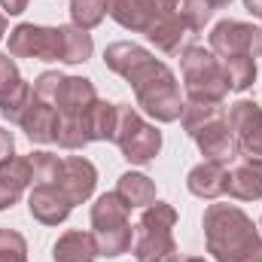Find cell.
I'll use <instances>...</instances> for the list:
<instances>
[{
  "label": "cell",
  "instance_id": "1",
  "mask_svg": "<svg viewBox=\"0 0 262 262\" xmlns=\"http://www.w3.org/2000/svg\"><path fill=\"white\" fill-rule=\"evenodd\" d=\"M104 64L119 73L137 98V107L146 110L156 122L171 125L183 116L180 85L171 67L159 61L152 52H146L137 43H110L104 49Z\"/></svg>",
  "mask_w": 262,
  "mask_h": 262
},
{
  "label": "cell",
  "instance_id": "2",
  "mask_svg": "<svg viewBox=\"0 0 262 262\" xmlns=\"http://www.w3.org/2000/svg\"><path fill=\"white\" fill-rule=\"evenodd\" d=\"M95 52L92 34L76 25H15L9 31V55L12 58H37V61H64V64H82Z\"/></svg>",
  "mask_w": 262,
  "mask_h": 262
},
{
  "label": "cell",
  "instance_id": "3",
  "mask_svg": "<svg viewBox=\"0 0 262 262\" xmlns=\"http://www.w3.org/2000/svg\"><path fill=\"white\" fill-rule=\"evenodd\" d=\"M204 241L213 262H262V238L253 220L235 204H210L204 210Z\"/></svg>",
  "mask_w": 262,
  "mask_h": 262
},
{
  "label": "cell",
  "instance_id": "4",
  "mask_svg": "<svg viewBox=\"0 0 262 262\" xmlns=\"http://www.w3.org/2000/svg\"><path fill=\"white\" fill-rule=\"evenodd\" d=\"M207 40H210V52L220 58L223 70L229 73V89L247 92L256 82V58L262 55V31L247 21L226 18V21L213 25Z\"/></svg>",
  "mask_w": 262,
  "mask_h": 262
},
{
  "label": "cell",
  "instance_id": "5",
  "mask_svg": "<svg viewBox=\"0 0 262 262\" xmlns=\"http://www.w3.org/2000/svg\"><path fill=\"white\" fill-rule=\"evenodd\" d=\"M98 92L95 82L85 76H61L55 95L46 101L55 107L58 113V131H55V143L64 149H82L89 146V110L95 107Z\"/></svg>",
  "mask_w": 262,
  "mask_h": 262
},
{
  "label": "cell",
  "instance_id": "6",
  "mask_svg": "<svg viewBox=\"0 0 262 262\" xmlns=\"http://www.w3.org/2000/svg\"><path fill=\"white\" fill-rule=\"evenodd\" d=\"M186 134L195 140L201 149L204 162H232L238 146H235V134L229 128V113L223 104H204V101H186L183 104V116H180Z\"/></svg>",
  "mask_w": 262,
  "mask_h": 262
},
{
  "label": "cell",
  "instance_id": "7",
  "mask_svg": "<svg viewBox=\"0 0 262 262\" xmlns=\"http://www.w3.org/2000/svg\"><path fill=\"white\" fill-rule=\"evenodd\" d=\"M174 226H177V210L165 201H152L143 207L137 226H134V241L131 253L137 262H171L177 256V241H174Z\"/></svg>",
  "mask_w": 262,
  "mask_h": 262
},
{
  "label": "cell",
  "instance_id": "8",
  "mask_svg": "<svg viewBox=\"0 0 262 262\" xmlns=\"http://www.w3.org/2000/svg\"><path fill=\"white\" fill-rule=\"evenodd\" d=\"M128 213L131 207L116 192H104L92 204V238L98 244V256L116 259L131 250L134 232H131Z\"/></svg>",
  "mask_w": 262,
  "mask_h": 262
},
{
  "label": "cell",
  "instance_id": "9",
  "mask_svg": "<svg viewBox=\"0 0 262 262\" xmlns=\"http://www.w3.org/2000/svg\"><path fill=\"white\" fill-rule=\"evenodd\" d=\"M180 70H183V89L189 101H204V104H223L229 89V73L223 70L220 58L204 49V46H189L180 55Z\"/></svg>",
  "mask_w": 262,
  "mask_h": 262
},
{
  "label": "cell",
  "instance_id": "10",
  "mask_svg": "<svg viewBox=\"0 0 262 262\" xmlns=\"http://www.w3.org/2000/svg\"><path fill=\"white\" fill-rule=\"evenodd\" d=\"M113 143L119 146V152L128 159L131 165H146L162 149V131H156V125H149L134 107L119 104V119H116Z\"/></svg>",
  "mask_w": 262,
  "mask_h": 262
},
{
  "label": "cell",
  "instance_id": "11",
  "mask_svg": "<svg viewBox=\"0 0 262 262\" xmlns=\"http://www.w3.org/2000/svg\"><path fill=\"white\" fill-rule=\"evenodd\" d=\"M229 128L235 146L247 159H262V107L256 101H235L229 110Z\"/></svg>",
  "mask_w": 262,
  "mask_h": 262
},
{
  "label": "cell",
  "instance_id": "12",
  "mask_svg": "<svg viewBox=\"0 0 262 262\" xmlns=\"http://www.w3.org/2000/svg\"><path fill=\"white\" fill-rule=\"evenodd\" d=\"M46 183H55L70 198V204L76 207V204L92 198L95 186H98V168L89 159H82V156H67V159H61L58 174L52 180H46Z\"/></svg>",
  "mask_w": 262,
  "mask_h": 262
},
{
  "label": "cell",
  "instance_id": "13",
  "mask_svg": "<svg viewBox=\"0 0 262 262\" xmlns=\"http://www.w3.org/2000/svg\"><path fill=\"white\" fill-rule=\"evenodd\" d=\"M28 210H31V216L37 223L58 226V223H64L67 216H70L73 204H70V198L55 183H34V189L28 195Z\"/></svg>",
  "mask_w": 262,
  "mask_h": 262
},
{
  "label": "cell",
  "instance_id": "14",
  "mask_svg": "<svg viewBox=\"0 0 262 262\" xmlns=\"http://www.w3.org/2000/svg\"><path fill=\"white\" fill-rule=\"evenodd\" d=\"M104 6L116 25H122L125 31H137V34H149L162 15L156 0H104Z\"/></svg>",
  "mask_w": 262,
  "mask_h": 262
},
{
  "label": "cell",
  "instance_id": "15",
  "mask_svg": "<svg viewBox=\"0 0 262 262\" xmlns=\"http://www.w3.org/2000/svg\"><path fill=\"white\" fill-rule=\"evenodd\" d=\"M21 131L31 137V143H55V131H58V113L52 104L40 101L37 95L31 98V104L25 107L21 119H18Z\"/></svg>",
  "mask_w": 262,
  "mask_h": 262
},
{
  "label": "cell",
  "instance_id": "16",
  "mask_svg": "<svg viewBox=\"0 0 262 262\" xmlns=\"http://www.w3.org/2000/svg\"><path fill=\"white\" fill-rule=\"evenodd\" d=\"M31 183H34V168L28 156H12L6 165H0V210L12 207Z\"/></svg>",
  "mask_w": 262,
  "mask_h": 262
},
{
  "label": "cell",
  "instance_id": "17",
  "mask_svg": "<svg viewBox=\"0 0 262 262\" xmlns=\"http://www.w3.org/2000/svg\"><path fill=\"white\" fill-rule=\"evenodd\" d=\"M156 3H159V9L177 15L189 28V34H198V31H204V25L210 21V15L220 6H229L232 0H156Z\"/></svg>",
  "mask_w": 262,
  "mask_h": 262
},
{
  "label": "cell",
  "instance_id": "18",
  "mask_svg": "<svg viewBox=\"0 0 262 262\" xmlns=\"http://www.w3.org/2000/svg\"><path fill=\"white\" fill-rule=\"evenodd\" d=\"M226 192L238 201H259L262 198V159H247L229 171Z\"/></svg>",
  "mask_w": 262,
  "mask_h": 262
},
{
  "label": "cell",
  "instance_id": "19",
  "mask_svg": "<svg viewBox=\"0 0 262 262\" xmlns=\"http://www.w3.org/2000/svg\"><path fill=\"white\" fill-rule=\"evenodd\" d=\"M226 180H229L226 165H220V162H201V165H195V168L189 171L186 189H189L195 198L213 201V198L226 195Z\"/></svg>",
  "mask_w": 262,
  "mask_h": 262
},
{
  "label": "cell",
  "instance_id": "20",
  "mask_svg": "<svg viewBox=\"0 0 262 262\" xmlns=\"http://www.w3.org/2000/svg\"><path fill=\"white\" fill-rule=\"evenodd\" d=\"M95 259H98V244H95L92 232H82V229L64 232L52 247V262H95Z\"/></svg>",
  "mask_w": 262,
  "mask_h": 262
},
{
  "label": "cell",
  "instance_id": "21",
  "mask_svg": "<svg viewBox=\"0 0 262 262\" xmlns=\"http://www.w3.org/2000/svg\"><path fill=\"white\" fill-rule=\"evenodd\" d=\"M186 37H189V28H186L177 15H171V12H165V9H162L159 21L152 25V31L146 34V40L156 43V49L165 52V55H177Z\"/></svg>",
  "mask_w": 262,
  "mask_h": 262
},
{
  "label": "cell",
  "instance_id": "22",
  "mask_svg": "<svg viewBox=\"0 0 262 262\" xmlns=\"http://www.w3.org/2000/svg\"><path fill=\"white\" fill-rule=\"evenodd\" d=\"M116 195L122 198L128 207H149L156 201V183L146 174L137 171H125L116 183Z\"/></svg>",
  "mask_w": 262,
  "mask_h": 262
},
{
  "label": "cell",
  "instance_id": "23",
  "mask_svg": "<svg viewBox=\"0 0 262 262\" xmlns=\"http://www.w3.org/2000/svg\"><path fill=\"white\" fill-rule=\"evenodd\" d=\"M116 119H119V104H107V101H95V107L89 110V140H113L116 134Z\"/></svg>",
  "mask_w": 262,
  "mask_h": 262
},
{
  "label": "cell",
  "instance_id": "24",
  "mask_svg": "<svg viewBox=\"0 0 262 262\" xmlns=\"http://www.w3.org/2000/svg\"><path fill=\"white\" fill-rule=\"evenodd\" d=\"M31 98H34V85L21 79V82H18L15 89H9L6 95H0V116L18 125V119H21L25 107L31 104Z\"/></svg>",
  "mask_w": 262,
  "mask_h": 262
},
{
  "label": "cell",
  "instance_id": "25",
  "mask_svg": "<svg viewBox=\"0 0 262 262\" xmlns=\"http://www.w3.org/2000/svg\"><path fill=\"white\" fill-rule=\"evenodd\" d=\"M107 15V6L104 0H70V25L82 28V31H92L104 21Z\"/></svg>",
  "mask_w": 262,
  "mask_h": 262
},
{
  "label": "cell",
  "instance_id": "26",
  "mask_svg": "<svg viewBox=\"0 0 262 262\" xmlns=\"http://www.w3.org/2000/svg\"><path fill=\"white\" fill-rule=\"evenodd\" d=\"M0 262H28V241L15 229H0Z\"/></svg>",
  "mask_w": 262,
  "mask_h": 262
},
{
  "label": "cell",
  "instance_id": "27",
  "mask_svg": "<svg viewBox=\"0 0 262 262\" xmlns=\"http://www.w3.org/2000/svg\"><path fill=\"white\" fill-rule=\"evenodd\" d=\"M18 82H21V73H18L15 61H12V55L0 52V95H6L9 89H15Z\"/></svg>",
  "mask_w": 262,
  "mask_h": 262
},
{
  "label": "cell",
  "instance_id": "28",
  "mask_svg": "<svg viewBox=\"0 0 262 262\" xmlns=\"http://www.w3.org/2000/svg\"><path fill=\"white\" fill-rule=\"evenodd\" d=\"M12 156H15V137H12V131L0 128V165H6Z\"/></svg>",
  "mask_w": 262,
  "mask_h": 262
},
{
  "label": "cell",
  "instance_id": "29",
  "mask_svg": "<svg viewBox=\"0 0 262 262\" xmlns=\"http://www.w3.org/2000/svg\"><path fill=\"white\" fill-rule=\"evenodd\" d=\"M0 9L6 15H21L28 9V0H0Z\"/></svg>",
  "mask_w": 262,
  "mask_h": 262
},
{
  "label": "cell",
  "instance_id": "30",
  "mask_svg": "<svg viewBox=\"0 0 262 262\" xmlns=\"http://www.w3.org/2000/svg\"><path fill=\"white\" fill-rule=\"evenodd\" d=\"M244 9H247L250 15L262 18V0H244Z\"/></svg>",
  "mask_w": 262,
  "mask_h": 262
},
{
  "label": "cell",
  "instance_id": "31",
  "mask_svg": "<svg viewBox=\"0 0 262 262\" xmlns=\"http://www.w3.org/2000/svg\"><path fill=\"white\" fill-rule=\"evenodd\" d=\"M171 262H207V259H201V256H171Z\"/></svg>",
  "mask_w": 262,
  "mask_h": 262
},
{
  "label": "cell",
  "instance_id": "32",
  "mask_svg": "<svg viewBox=\"0 0 262 262\" xmlns=\"http://www.w3.org/2000/svg\"><path fill=\"white\" fill-rule=\"evenodd\" d=\"M3 34H6V15L0 12V40H3Z\"/></svg>",
  "mask_w": 262,
  "mask_h": 262
}]
</instances>
